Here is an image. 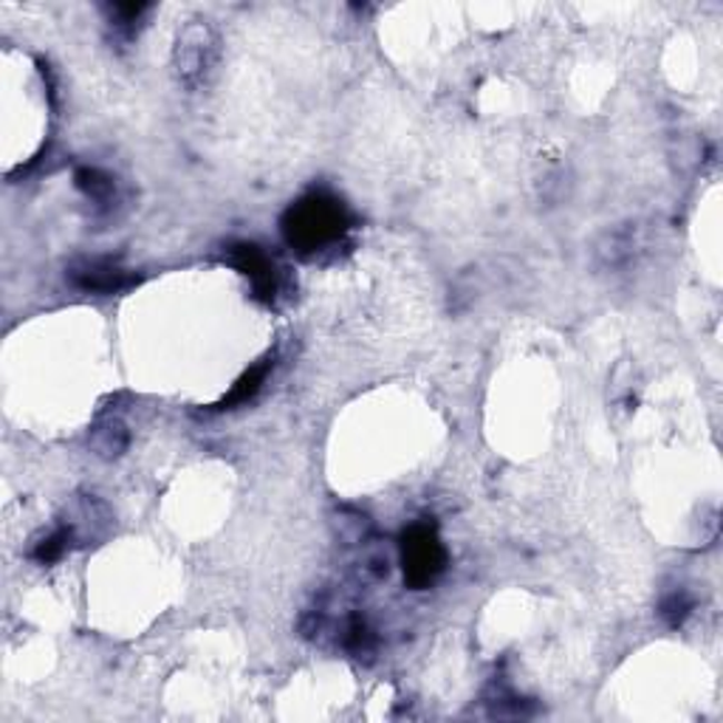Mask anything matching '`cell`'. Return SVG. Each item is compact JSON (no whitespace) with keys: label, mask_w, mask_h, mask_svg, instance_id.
<instances>
[{"label":"cell","mask_w":723,"mask_h":723,"mask_svg":"<svg viewBox=\"0 0 723 723\" xmlns=\"http://www.w3.org/2000/svg\"><path fill=\"white\" fill-rule=\"evenodd\" d=\"M354 227L356 218L348 204L328 190L306 192L280 218L283 240L308 264L337 258L339 249L348 246Z\"/></svg>","instance_id":"1"},{"label":"cell","mask_w":723,"mask_h":723,"mask_svg":"<svg viewBox=\"0 0 723 723\" xmlns=\"http://www.w3.org/2000/svg\"><path fill=\"white\" fill-rule=\"evenodd\" d=\"M221 38L207 20H192L178 31L172 46V71L178 86L185 91L198 93L212 86L218 66H221Z\"/></svg>","instance_id":"2"},{"label":"cell","mask_w":723,"mask_h":723,"mask_svg":"<svg viewBox=\"0 0 723 723\" xmlns=\"http://www.w3.org/2000/svg\"><path fill=\"white\" fill-rule=\"evenodd\" d=\"M224 249H227L224 251V260H227L229 266H235V269L249 280L255 300H260L269 308H277L280 303H286L288 297H291L295 280H291V275L271 258L264 246L249 244V240H238V244H229L224 246Z\"/></svg>","instance_id":"3"},{"label":"cell","mask_w":723,"mask_h":723,"mask_svg":"<svg viewBox=\"0 0 723 723\" xmlns=\"http://www.w3.org/2000/svg\"><path fill=\"white\" fill-rule=\"evenodd\" d=\"M402 571L405 585L413 591H427L447 568V548L438 537L436 523L418 521L402 534Z\"/></svg>","instance_id":"4"},{"label":"cell","mask_w":723,"mask_h":723,"mask_svg":"<svg viewBox=\"0 0 723 723\" xmlns=\"http://www.w3.org/2000/svg\"><path fill=\"white\" fill-rule=\"evenodd\" d=\"M66 280L86 295H119L136 286L139 277L113 258H82L68 266Z\"/></svg>","instance_id":"5"},{"label":"cell","mask_w":723,"mask_h":723,"mask_svg":"<svg viewBox=\"0 0 723 723\" xmlns=\"http://www.w3.org/2000/svg\"><path fill=\"white\" fill-rule=\"evenodd\" d=\"M62 523L71 528V534H75L77 539V548H80V546H91L93 539L105 537L108 528L113 526V515L102 501H97V497L91 495V497H80V501L68 509V515L62 517Z\"/></svg>","instance_id":"6"},{"label":"cell","mask_w":723,"mask_h":723,"mask_svg":"<svg viewBox=\"0 0 723 723\" xmlns=\"http://www.w3.org/2000/svg\"><path fill=\"white\" fill-rule=\"evenodd\" d=\"M75 185L86 196V201L93 204L97 215H111L117 209L119 185L111 172L99 170V167H77Z\"/></svg>","instance_id":"7"},{"label":"cell","mask_w":723,"mask_h":723,"mask_svg":"<svg viewBox=\"0 0 723 723\" xmlns=\"http://www.w3.org/2000/svg\"><path fill=\"white\" fill-rule=\"evenodd\" d=\"M638 249H642V238H638V227L627 224L622 229H613L596 246V258L605 269H625L636 260Z\"/></svg>","instance_id":"8"},{"label":"cell","mask_w":723,"mask_h":723,"mask_svg":"<svg viewBox=\"0 0 723 723\" xmlns=\"http://www.w3.org/2000/svg\"><path fill=\"white\" fill-rule=\"evenodd\" d=\"M88 444H91L93 453L105 460L122 458L130 447V433L125 427L122 418L117 416H102L88 433Z\"/></svg>","instance_id":"9"},{"label":"cell","mask_w":723,"mask_h":723,"mask_svg":"<svg viewBox=\"0 0 723 723\" xmlns=\"http://www.w3.org/2000/svg\"><path fill=\"white\" fill-rule=\"evenodd\" d=\"M271 368H275V356H266V359H260L258 365H251V368L246 370L238 382H235L232 390H229L227 396L218 402V405H212V410H235V407H240V405H249V402L255 399L260 390H264Z\"/></svg>","instance_id":"10"},{"label":"cell","mask_w":723,"mask_h":723,"mask_svg":"<svg viewBox=\"0 0 723 723\" xmlns=\"http://www.w3.org/2000/svg\"><path fill=\"white\" fill-rule=\"evenodd\" d=\"M102 12L117 40L133 43L141 29V20L150 12V3H108V7H102Z\"/></svg>","instance_id":"11"},{"label":"cell","mask_w":723,"mask_h":723,"mask_svg":"<svg viewBox=\"0 0 723 723\" xmlns=\"http://www.w3.org/2000/svg\"><path fill=\"white\" fill-rule=\"evenodd\" d=\"M71 548H77V539H75V534H71V528L60 521L57 523L55 532H49L46 537L34 539V546H31L29 557L40 565H51V563H57L60 557H66Z\"/></svg>","instance_id":"12"},{"label":"cell","mask_w":723,"mask_h":723,"mask_svg":"<svg viewBox=\"0 0 723 723\" xmlns=\"http://www.w3.org/2000/svg\"><path fill=\"white\" fill-rule=\"evenodd\" d=\"M693 607H695V600L686 594L684 588L670 591V594H664L662 602H658V616H662L664 625L675 631V627H681L686 620H690Z\"/></svg>","instance_id":"13"}]
</instances>
